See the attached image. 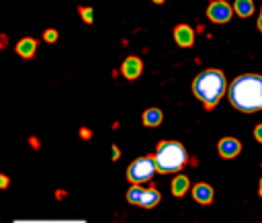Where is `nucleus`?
Listing matches in <instances>:
<instances>
[{
    "instance_id": "nucleus-1",
    "label": "nucleus",
    "mask_w": 262,
    "mask_h": 223,
    "mask_svg": "<svg viewBox=\"0 0 262 223\" xmlns=\"http://www.w3.org/2000/svg\"><path fill=\"white\" fill-rule=\"evenodd\" d=\"M229 100L242 113L262 110V76L244 74L229 86Z\"/></svg>"
},
{
    "instance_id": "nucleus-2",
    "label": "nucleus",
    "mask_w": 262,
    "mask_h": 223,
    "mask_svg": "<svg viewBox=\"0 0 262 223\" xmlns=\"http://www.w3.org/2000/svg\"><path fill=\"white\" fill-rule=\"evenodd\" d=\"M225 88H227V82H225L223 72H219V70H205L192 82V90H194L196 98H201L207 108H213L219 102Z\"/></svg>"
},
{
    "instance_id": "nucleus-3",
    "label": "nucleus",
    "mask_w": 262,
    "mask_h": 223,
    "mask_svg": "<svg viewBox=\"0 0 262 223\" xmlns=\"http://www.w3.org/2000/svg\"><path fill=\"white\" fill-rule=\"evenodd\" d=\"M154 160H156V168L162 174L178 172L186 164V149L178 141H162Z\"/></svg>"
},
{
    "instance_id": "nucleus-4",
    "label": "nucleus",
    "mask_w": 262,
    "mask_h": 223,
    "mask_svg": "<svg viewBox=\"0 0 262 223\" xmlns=\"http://www.w3.org/2000/svg\"><path fill=\"white\" fill-rule=\"evenodd\" d=\"M156 170H158V168H156V160H154V158H149V155H147V158H139V160H135V162L129 166L127 178H129L133 184H141V182L149 180Z\"/></svg>"
},
{
    "instance_id": "nucleus-5",
    "label": "nucleus",
    "mask_w": 262,
    "mask_h": 223,
    "mask_svg": "<svg viewBox=\"0 0 262 223\" xmlns=\"http://www.w3.org/2000/svg\"><path fill=\"white\" fill-rule=\"evenodd\" d=\"M207 14H209V18H211L213 23H227V20L231 18L233 10H231V6H229L225 0H215V2L209 4Z\"/></svg>"
},
{
    "instance_id": "nucleus-6",
    "label": "nucleus",
    "mask_w": 262,
    "mask_h": 223,
    "mask_svg": "<svg viewBox=\"0 0 262 223\" xmlns=\"http://www.w3.org/2000/svg\"><path fill=\"white\" fill-rule=\"evenodd\" d=\"M123 76L127 78V80H135L139 74H141V70H143V63H141V59L139 57H135V55H131V57H127L125 61H123Z\"/></svg>"
},
{
    "instance_id": "nucleus-7",
    "label": "nucleus",
    "mask_w": 262,
    "mask_h": 223,
    "mask_svg": "<svg viewBox=\"0 0 262 223\" xmlns=\"http://www.w3.org/2000/svg\"><path fill=\"white\" fill-rule=\"evenodd\" d=\"M217 149H219V153H221L223 158H235V155L242 151V143H239L237 139H233V137H225V139L219 141Z\"/></svg>"
},
{
    "instance_id": "nucleus-8",
    "label": "nucleus",
    "mask_w": 262,
    "mask_h": 223,
    "mask_svg": "<svg viewBox=\"0 0 262 223\" xmlns=\"http://www.w3.org/2000/svg\"><path fill=\"white\" fill-rule=\"evenodd\" d=\"M174 39H176V43L180 47H190L192 41H194V33H192V29L188 25H178L174 29Z\"/></svg>"
},
{
    "instance_id": "nucleus-9",
    "label": "nucleus",
    "mask_w": 262,
    "mask_h": 223,
    "mask_svg": "<svg viewBox=\"0 0 262 223\" xmlns=\"http://www.w3.org/2000/svg\"><path fill=\"white\" fill-rule=\"evenodd\" d=\"M192 196H194L196 203L209 205V203L213 200V188H211L209 184H205V182H199V184L192 186Z\"/></svg>"
},
{
    "instance_id": "nucleus-10",
    "label": "nucleus",
    "mask_w": 262,
    "mask_h": 223,
    "mask_svg": "<svg viewBox=\"0 0 262 223\" xmlns=\"http://www.w3.org/2000/svg\"><path fill=\"white\" fill-rule=\"evenodd\" d=\"M35 49H37V41L31 39V37H25V39H20V41L16 43V53H18L20 57H25V59H29V57L35 53Z\"/></svg>"
},
{
    "instance_id": "nucleus-11",
    "label": "nucleus",
    "mask_w": 262,
    "mask_h": 223,
    "mask_svg": "<svg viewBox=\"0 0 262 223\" xmlns=\"http://www.w3.org/2000/svg\"><path fill=\"white\" fill-rule=\"evenodd\" d=\"M162 110L160 108H147L145 113H143V125L145 127H158L160 123H162Z\"/></svg>"
},
{
    "instance_id": "nucleus-12",
    "label": "nucleus",
    "mask_w": 262,
    "mask_h": 223,
    "mask_svg": "<svg viewBox=\"0 0 262 223\" xmlns=\"http://www.w3.org/2000/svg\"><path fill=\"white\" fill-rule=\"evenodd\" d=\"M160 203V192L156 190V188H147V190H143V196H141V207L143 209H151V207H156Z\"/></svg>"
},
{
    "instance_id": "nucleus-13",
    "label": "nucleus",
    "mask_w": 262,
    "mask_h": 223,
    "mask_svg": "<svg viewBox=\"0 0 262 223\" xmlns=\"http://www.w3.org/2000/svg\"><path fill=\"white\" fill-rule=\"evenodd\" d=\"M186 190H188V176L178 174V176L172 180V194H174V196H182Z\"/></svg>"
},
{
    "instance_id": "nucleus-14",
    "label": "nucleus",
    "mask_w": 262,
    "mask_h": 223,
    "mask_svg": "<svg viewBox=\"0 0 262 223\" xmlns=\"http://www.w3.org/2000/svg\"><path fill=\"white\" fill-rule=\"evenodd\" d=\"M233 10H235L239 16H250L252 10H254V4H252V0H235Z\"/></svg>"
},
{
    "instance_id": "nucleus-15",
    "label": "nucleus",
    "mask_w": 262,
    "mask_h": 223,
    "mask_svg": "<svg viewBox=\"0 0 262 223\" xmlns=\"http://www.w3.org/2000/svg\"><path fill=\"white\" fill-rule=\"evenodd\" d=\"M141 196H143V188H141L139 184H135V186H131V188L127 190V200H129L131 205H139V203H141Z\"/></svg>"
},
{
    "instance_id": "nucleus-16",
    "label": "nucleus",
    "mask_w": 262,
    "mask_h": 223,
    "mask_svg": "<svg viewBox=\"0 0 262 223\" xmlns=\"http://www.w3.org/2000/svg\"><path fill=\"white\" fill-rule=\"evenodd\" d=\"M43 39H45L47 43H53V41H57V31H55V29H47V31L43 33Z\"/></svg>"
},
{
    "instance_id": "nucleus-17",
    "label": "nucleus",
    "mask_w": 262,
    "mask_h": 223,
    "mask_svg": "<svg viewBox=\"0 0 262 223\" xmlns=\"http://www.w3.org/2000/svg\"><path fill=\"white\" fill-rule=\"evenodd\" d=\"M80 14H82V18H84L86 23H92V18H94L92 8H86V6H82V8H80Z\"/></svg>"
},
{
    "instance_id": "nucleus-18",
    "label": "nucleus",
    "mask_w": 262,
    "mask_h": 223,
    "mask_svg": "<svg viewBox=\"0 0 262 223\" xmlns=\"http://www.w3.org/2000/svg\"><path fill=\"white\" fill-rule=\"evenodd\" d=\"M10 184V180H8V176L6 174H0V188H6Z\"/></svg>"
},
{
    "instance_id": "nucleus-19",
    "label": "nucleus",
    "mask_w": 262,
    "mask_h": 223,
    "mask_svg": "<svg viewBox=\"0 0 262 223\" xmlns=\"http://www.w3.org/2000/svg\"><path fill=\"white\" fill-rule=\"evenodd\" d=\"M254 137H256V139H258V141L262 143V123H260V125H258V127L254 129Z\"/></svg>"
},
{
    "instance_id": "nucleus-20",
    "label": "nucleus",
    "mask_w": 262,
    "mask_h": 223,
    "mask_svg": "<svg viewBox=\"0 0 262 223\" xmlns=\"http://www.w3.org/2000/svg\"><path fill=\"white\" fill-rule=\"evenodd\" d=\"M80 137L88 139V137H92V131H90V129H80Z\"/></svg>"
},
{
    "instance_id": "nucleus-21",
    "label": "nucleus",
    "mask_w": 262,
    "mask_h": 223,
    "mask_svg": "<svg viewBox=\"0 0 262 223\" xmlns=\"http://www.w3.org/2000/svg\"><path fill=\"white\" fill-rule=\"evenodd\" d=\"M111 153H113V160H119V155H121V151H119V147H117V145H113Z\"/></svg>"
},
{
    "instance_id": "nucleus-22",
    "label": "nucleus",
    "mask_w": 262,
    "mask_h": 223,
    "mask_svg": "<svg viewBox=\"0 0 262 223\" xmlns=\"http://www.w3.org/2000/svg\"><path fill=\"white\" fill-rule=\"evenodd\" d=\"M31 145H33V147H39V143H37V139H35V137H31Z\"/></svg>"
},
{
    "instance_id": "nucleus-23",
    "label": "nucleus",
    "mask_w": 262,
    "mask_h": 223,
    "mask_svg": "<svg viewBox=\"0 0 262 223\" xmlns=\"http://www.w3.org/2000/svg\"><path fill=\"white\" fill-rule=\"evenodd\" d=\"M258 27H260V31H262V12H260V18H258Z\"/></svg>"
},
{
    "instance_id": "nucleus-24",
    "label": "nucleus",
    "mask_w": 262,
    "mask_h": 223,
    "mask_svg": "<svg viewBox=\"0 0 262 223\" xmlns=\"http://www.w3.org/2000/svg\"><path fill=\"white\" fill-rule=\"evenodd\" d=\"M260 194H262V180H260Z\"/></svg>"
},
{
    "instance_id": "nucleus-25",
    "label": "nucleus",
    "mask_w": 262,
    "mask_h": 223,
    "mask_svg": "<svg viewBox=\"0 0 262 223\" xmlns=\"http://www.w3.org/2000/svg\"><path fill=\"white\" fill-rule=\"evenodd\" d=\"M154 2H164V0H154Z\"/></svg>"
}]
</instances>
